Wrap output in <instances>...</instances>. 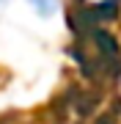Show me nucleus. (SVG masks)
<instances>
[{
    "instance_id": "obj_1",
    "label": "nucleus",
    "mask_w": 121,
    "mask_h": 124,
    "mask_svg": "<svg viewBox=\"0 0 121 124\" xmlns=\"http://www.w3.org/2000/svg\"><path fill=\"white\" fill-rule=\"evenodd\" d=\"M28 6H30L41 19H50L52 14L61 11V0H28Z\"/></svg>"
},
{
    "instance_id": "obj_2",
    "label": "nucleus",
    "mask_w": 121,
    "mask_h": 124,
    "mask_svg": "<svg viewBox=\"0 0 121 124\" xmlns=\"http://www.w3.org/2000/svg\"><path fill=\"white\" fill-rule=\"evenodd\" d=\"M8 3H11V0H0V11H3V8H6Z\"/></svg>"
}]
</instances>
